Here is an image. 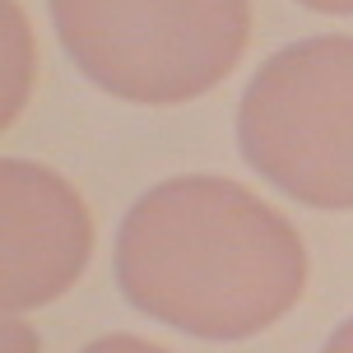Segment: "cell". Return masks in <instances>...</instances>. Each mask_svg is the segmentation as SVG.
<instances>
[{
    "instance_id": "1",
    "label": "cell",
    "mask_w": 353,
    "mask_h": 353,
    "mask_svg": "<svg viewBox=\"0 0 353 353\" xmlns=\"http://www.w3.org/2000/svg\"><path fill=\"white\" fill-rule=\"evenodd\" d=\"M125 302L181 335L232 344L270 330L307 288L298 228L232 176H168L117 228Z\"/></svg>"
},
{
    "instance_id": "2",
    "label": "cell",
    "mask_w": 353,
    "mask_h": 353,
    "mask_svg": "<svg viewBox=\"0 0 353 353\" xmlns=\"http://www.w3.org/2000/svg\"><path fill=\"white\" fill-rule=\"evenodd\" d=\"M88 84L140 107H176L237 70L251 0H47Z\"/></svg>"
},
{
    "instance_id": "3",
    "label": "cell",
    "mask_w": 353,
    "mask_h": 353,
    "mask_svg": "<svg viewBox=\"0 0 353 353\" xmlns=\"http://www.w3.org/2000/svg\"><path fill=\"white\" fill-rule=\"evenodd\" d=\"M237 149L288 200L353 210V37H302L261 61L237 103Z\"/></svg>"
},
{
    "instance_id": "4",
    "label": "cell",
    "mask_w": 353,
    "mask_h": 353,
    "mask_svg": "<svg viewBox=\"0 0 353 353\" xmlns=\"http://www.w3.org/2000/svg\"><path fill=\"white\" fill-rule=\"evenodd\" d=\"M0 205H5V312H33L65 298L88 256H93V219L84 195L42 163H0Z\"/></svg>"
},
{
    "instance_id": "5",
    "label": "cell",
    "mask_w": 353,
    "mask_h": 353,
    "mask_svg": "<svg viewBox=\"0 0 353 353\" xmlns=\"http://www.w3.org/2000/svg\"><path fill=\"white\" fill-rule=\"evenodd\" d=\"M5 33H10V93H5V121H14L23 93H28V74H33V37L23 23V10L14 0H5Z\"/></svg>"
},
{
    "instance_id": "6",
    "label": "cell",
    "mask_w": 353,
    "mask_h": 353,
    "mask_svg": "<svg viewBox=\"0 0 353 353\" xmlns=\"http://www.w3.org/2000/svg\"><path fill=\"white\" fill-rule=\"evenodd\" d=\"M79 353H172V349H163L154 339H140V335H103L93 344H84Z\"/></svg>"
},
{
    "instance_id": "7",
    "label": "cell",
    "mask_w": 353,
    "mask_h": 353,
    "mask_svg": "<svg viewBox=\"0 0 353 353\" xmlns=\"http://www.w3.org/2000/svg\"><path fill=\"white\" fill-rule=\"evenodd\" d=\"M5 344H10V353H33L37 344H33V330L19 321V312H10L5 316Z\"/></svg>"
},
{
    "instance_id": "8",
    "label": "cell",
    "mask_w": 353,
    "mask_h": 353,
    "mask_svg": "<svg viewBox=\"0 0 353 353\" xmlns=\"http://www.w3.org/2000/svg\"><path fill=\"white\" fill-rule=\"evenodd\" d=\"M321 353H353V316L344 321V325H335V335L325 339V349Z\"/></svg>"
},
{
    "instance_id": "9",
    "label": "cell",
    "mask_w": 353,
    "mask_h": 353,
    "mask_svg": "<svg viewBox=\"0 0 353 353\" xmlns=\"http://www.w3.org/2000/svg\"><path fill=\"white\" fill-rule=\"evenodd\" d=\"M312 14H353V0H298Z\"/></svg>"
}]
</instances>
